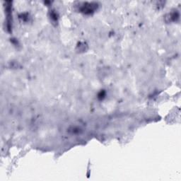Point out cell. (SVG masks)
Segmentation results:
<instances>
[{
  "label": "cell",
  "mask_w": 181,
  "mask_h": 181,
  "mask_svg": "<svg viewBox=\"0 0 181 181\" xmlns=\"http://www.w3.org/2000/svg\"><path fill=\"white\" fill-rule=\"evenodd\" d=\"M95 6L97 5L96 4H86L82 8V11L85 12V13H90V12H92L95 9V8H96Z\"/></svg>",
  "instance_id": "cell-1"
}]
</instances>
